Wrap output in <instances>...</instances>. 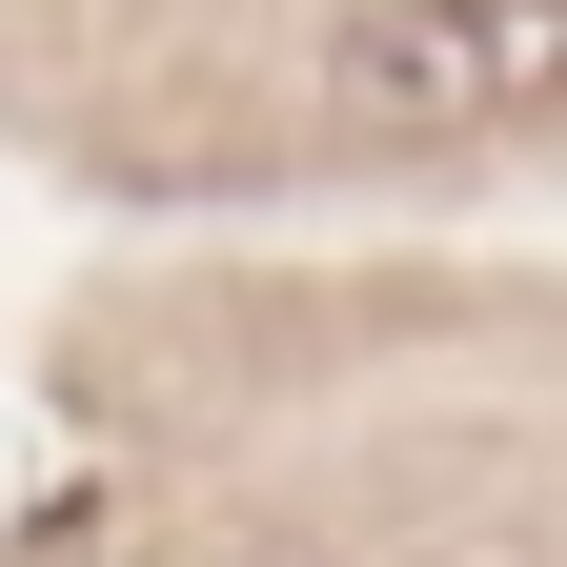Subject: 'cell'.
<instances>
[{
	"label": "cell",
	"instance_id": "6da1fadb",
	"mask_svg": "<svg viewBox=\"0 0 567 567\" xmlns=\"http://www.w3.org/2000/svg\"><path fill=\"white\" fill-rule=\"evenodd\" d=\"M567 102V0H344L324 122L344 142H507Z\"/></svg>",
	"mask_w": 567,
	"mask_h": 567
}]
</instances>
